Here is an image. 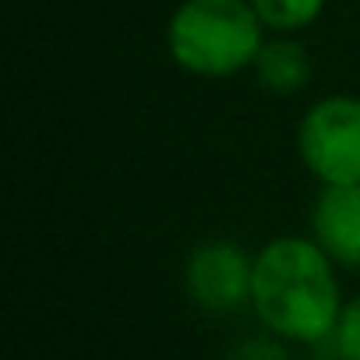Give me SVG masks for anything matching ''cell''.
<instances>
[{
	"label": "cell",
	"mask_w": 360,
	"mask_h": 360,
	"mask_svg": "<svg viewBox=\"0 0 360 360\" xmlns=\"http://www.w3.org/2000/svg\"><path fill=\"white\" fill-rule=\"evenodd\" d=\"M251 307L265 332L286 342L321 346L342 314L335 262L314 237L269 240L255 255Z\"/></svg>",
	"instance_id": "6da1fadb"
},
{
	"label": "cell",
	"mask_w": 360,
	"mask_h": 360,
	"mask_svg": "<svg viewBox=\"0 0 360 360\" xmlns=\"http://www.w3.org/2000/svg\"><path fill=\"white\" fill-rule=\"evenodd\" d=\"M265 22L251 0H184L166 25V50L195 78H233L255 68Z\"/></svg>",
	"instance_id": "7a4b0ae2"
},
{
	"label": "cell",
	"mask_w": 360,
	"mask_h": 360,
	"mask_svg": "<svg viewBox=\"0 0 360 360\" xmlns=\"http://www.w3.org/2000/svg\"><path fill=\"white\" fill-rule=\"evenodd\" d=\"M297 152L325 184H360V96L318 99L297 127Z\"/></svg>",
	"instance_id": "3957f363"
},
{
	"label": "cell",
	"mask_w": 360,
	"mask_h": 360,
	"mask_svg": "<svg viewBox=\"0 0 360 360\" xmlns=\"http://www.w3.org/2000/svg\"><path fill=\"white\" fill-rule=\"evenodd\" d=\"M188 297L209 314H233L251 304L255 286V258L226 237L202 240L184 265Z\"/></svg>",
	"instance_id": "277c9868"
},
{
	"label": "cell",
	"mask_w": 360,
	"mask_h": 360,
	"mask_svg": "<svg viewBox=\"0 0 360 360\" xmlns=\"http://www.w3.org/2000/svg\"><path fill=\"white\" fill-rule=\"evenodd\" d=\"M311 237L328 251L335 265H360V184H325L314 212Z\"/></svg>",
	"instance_id": "5b68a950"
},
{
	"label": "cell",
	"mask_w": 360,
	"mask_h": 360,
	"mask_svg": "<svg viewBox=\"0 0 360 360\" xmlns=\"http://www.w3.org/2000/svg\"><path fill=\"white\" fill-rule=\"evenodd\" d=\"M255 75H258L262 89H269L276 96H293L311 82V57L300 39H293L290 32H276L272 39H265V46L255 60Z\"/></svg>",
	"instance_id": "8992f818"
},
{
	"label": "cell",
	"mask_w": 360,
	"mask_h": 360,
	"mask_svg": "<svg viewBox=\"0 0 360 360\" xmlns=\"http://www.w3.org/2000/svg\"><path fill=\"white\" fill-rule=\"evenodd\" d=\"M255 11L262 15L265 29L272 32H300V29H311L328 0H251Z\"/></svg>",
	"instance_id": "52a82bcc"
},
{
	"label": "cell",
	"mask_w": 360,
	"mask_h": 360,
	"mask_svg": "<svg viewBox=\"0 0 360 360\" xmlns=\"http://www.w3.org/2000/svg\"><path fill=\"white\" fill-rule=\"evenodd\" d=\"M325 342L332 346L335 360H360V297L342 304V314Z\"/></svg>",
	"instance_id": "ba28073f"
},
{
	"label": "cell",
	"mask_w": 360,
	"mask_h": 360,
	"mask_svg": "<svg viewBox=\"0 0 360 360\" xmlns=\"http://www.w3.org/2000/svg\"><path fill=\"white\" fill-rule=\"evenodd\" d=\"M223 360H293V356L286 349V339L265 332V335H248V339L233 342Z\"/></svg>",
	"instance_id": "9c48e42d"
}]
</instances>
